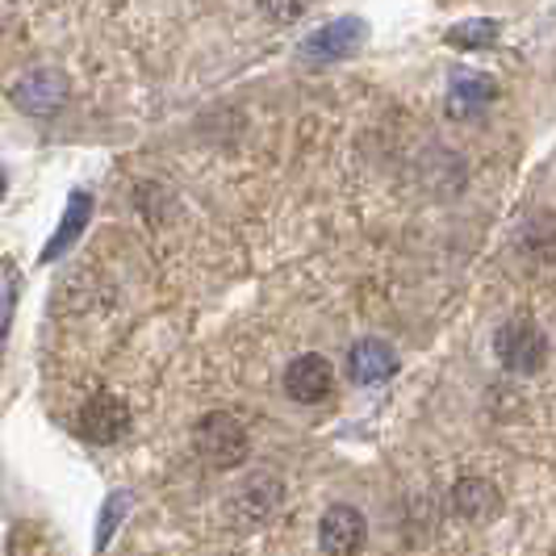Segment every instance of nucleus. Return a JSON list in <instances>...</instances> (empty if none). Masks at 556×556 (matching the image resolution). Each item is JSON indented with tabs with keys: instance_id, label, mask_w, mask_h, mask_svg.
Returning <instances> with one entry per match:
<instances>
[{
	"instance_id": "f257e3e1",
	"label": "nucleus",
	"mask_w": 556,
	"mask_h": 556,
	"mask_svg": "<svg viewBox=\"0 0 556 556\" xmlns=\"http://www.w3.org/2000/svg\"><path fill=\"white\" fill-rule=\"evenodd\" d=\"M193 447L210 469H223L226 473V469H239V465L251 456V435L235 415L214 410V415H205L201 422H197Z\"/></svg>"
},
{
	"instance_id": "f03ea898",
	"label": "nucleus",
	"mask_w": 556,
	"mask_h": 556,
	"mask_svg": "<svg viewBox=\"0 0 556 556\" xmlns=\"http://www.w3.org/2000/svg\"><path fill=\"white\" fill-rule=\"evenodd\" d=\"M494 352H498V364L506 372L531 377V372L544 368L548 339H544V331H540L531 318H510V323H502L498 334H494Z\"/></svg>"
},
{
	"instance_id": "7ed1b4c3",
	"label": "nucleus",
	"mask_w": 556,
	"mask_h": 556,
	"mask_svg": "<svg viewBox=\"0 0 556 556\" xmlns=\"http://www.w3.org/2000/svg\"><path fill=\"white\" fill-rule=\"evenodd\" d=\"M364 34H368V26H364L361 17L327 22V26H318L306 42L298 47V59H302L306 67H331V63H343V59H352L364 47Z\"/></svg>"
},
{
	"instance_id": "20e7f679",
	"label": "nucleus",
	"mask_w": 556,
	"mask_h": 556,
	"mask_svg": "<svg viewBox=\"0 0 556 556\" xmlns=\"http://www.w3.org/2000/svg\"><path fill=\"white\" fill-rule=\"evenodd\" d=\"M9 101L29 117H51L67 101V76L59 67H34L9 88Z\"/></svg>"
},
{
	"instance_id": "39448f33",
	"label": "nucleus",
	"mask_w": 556,
	"mask_h": 556,
	"mask_svg": "<svg viewBox=\"0 0 556 556\" xmlns=\"http://www.w3.org/2000/svg\"><path fill=\"white\" fill-rule=\"evenodd\" d=\"M76 431L88 444H117L130 431V406L122 397H113V393H97V397H88L80 406Z\"/></svg>"
},
{
	"instance_id": "423d86ee",
	"label": "nucleus",
	"mask_w": 556,
	"mask_h": 556,
	"mask_svg": "<svg viewBox=\"0 0 556 556\" xmlns=\"http://www.w3.org/2000/svg\"><path fill=\"white\" fill-rule=\"evenodd\" d=\"M364 515L348 502H334L318 519V548L327 556H356L364 548Z\"/></svg>"
},
{
	"instance_id": "0eeeda50",
	"label": "nucleus",
	"mask_w": 556,
	"mask_h": 556,
	"mask_svg": "<svg viewBox=\"0 0 556 556\" xmlns=\"http://www.w3.org/2000/svg\"><path fill=\"white\" fill-rule=\"evenodd\" d=\"M331 386H334V372L327 356L306 352V356L289 361V368H285V393H289L293 402H302V406L327 402V397H331Z\"/></svg>"
},
{
	"instance_id": "6e6552de",
	"label": "nucleus",
	"mask_w": 556,
	"mask_h": 556,
	"mask_svg": "<svg viewBox=\"0 0 556 556\" xmlns=\"http://www.w3.org/2000/svg\"><path fill=\"white\" fill-rule=\"evenodd\" d=\"M393 372H397V352H393L386 339H361L352 343L348 352V377L361 381V386H386Z\"/></svg>"
},
{
	"instance_id": "1a4fd4ad",
	"label": "nucleus",
	"mask_w": 556,
	"mask_h": 556,
	"mask_svg": "<svg viewBox=\"0 0 556 556\" xmlns=\"http://www.w3.org/2000/svg\"><path fill=\"white\" fill-rule=\"evenodd\" d=\"M498 101V84L481 72H460L447 84V113L452 117H477Z\"/></svg>"
},
{
	"instance_id": "9d476101",
	"label": "nucleus",
	"mask_w": 556,
	"mask_h": 556,
	"mask_svg": "<svg viewBox=\"0 0 556 556\" xmlns=\"http://www.w3.org/2000/svg\"><path fill=\"white\" fill-rule=\"evenodd\" d=\"M88 218H92V197L84 193V189H76V193L67 197V205H63L59 230L51 235V243H47V251H42V260H47V264H51V260H59V255H63V251L72 248V243L84 235Z\"/></svg>"
},
{
	"instance_id": "9b49d317",
	"label": "nucleus",
	"mask_w": 556,
	"mask_h": 556,
	"mask_svg": "<svg viewBox=\"0 0 556 556\" xmlns=\"http://www.w3.org/2000/svg\"><path fill=\"white\" fill-rule=\"evenodd\" d=\"M498 506H502L498 490L490 481H481V477H465L452 490V510L460 519H490V515H498Z\"/></svg>"
},
{
	"instance_id": "f8f14e48",
	"label": "nucleus",
	"mask_w": 556,
	"mask_h": 556,
	"mask_svg": "<svg viewBox=\"0 0 556 556\" xmlns=\"http://www.w3.org/2000/svg\"><path fill=\"white\" fill-rule=\"evenodd\" d=\"M494 42H498V22H490V17L460 22V26L447 29V47H456V51H481V47H494Z\"/></svg>"
},
{
	"instance_id": "ddd939ff",
	"label": "nucleus",
	"mask_w": 556,
	"mask_h": 556,
	"mask_svg": "<svg viewBox=\"0 0 556 556\" xmlns=\"http://www.w3.org/2000/svg\"><path fill=\"white\" fill-rule=\"evenodd\" d=\"M126 510H130V494L113 490L110 498H105V506H101V515H97V553H105V548L113 544V531L122 528Z\"/></svg>"
},
{
	"instance_id": "4468645a",
	"label": "nucleus",
	"mask_w": 556,
	"mask_h": 556,
	"mask_svg": "<svg viewBox=\"0 0 556 556\" xmlns=\"http://www.w3.org/2000/svg\"><path fill=\"white\" fill-rule=\"evenodd\" d=\"M13 309H17V273L0 268V348L9 339V327H13Z\"/></svg>"
},
{
	"instance_id": "2eb2a0df",
	"label": "nucleus",
	"mask_w": 556,
	"mask_h": 556,
	"mask_svg": "<svg viewBox=\"0 0 556 556\" xmlns=\"http://www.w3.org/2000/svg\"><path fill=\"white\" fill-rule=\"evenodd\" d=\"M309 4L314 0H260V9L277 22V26H293V22H302L309 13Z\"/></svg>"
},
{
	"instance_id": "dca6fc26",
	"label": "nucleus",
	"mask_w": 556,
	"mask_h": 556,
	"mask_svg": "<svg viewBox=\"0 0 556 556\" xmlns=\"http://www.w3.org/2000/svg\"><path fill=\"white\" fill-rule=\"evenodd\" d=\"M9 556H51V548L42 544V535L29 528V523H22V528H13V535H9Z\"/></svg>"
},
{
	"instance_id": "f3484780",
	"label": "nucleus",
	"mask_w": 556,
	"mask_h": 556,
	"mask_svg": "<svg viewBox=\"0 0 556 556\" xmlns=\"http://www.w3.org/2000/svg\"><path fill=\"white\" fill-rule=\"evenodd\" d=\"M0 193H4V176H0Z\"/></svg>"
}]
</instances>
